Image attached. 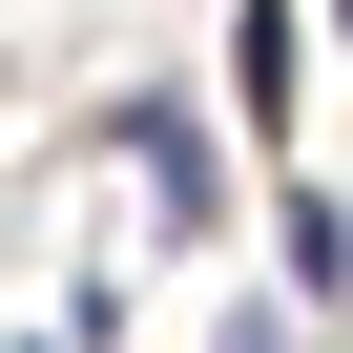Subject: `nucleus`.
Returning <instances> with one entry per match:
<instances>
[{"mask_svg":"<svg viewBox=\"0 0 353 353\" xmlns=\"http://www.w3.org/2000/svg\"><path fill=\"white\" fill-rule=\"evenodd\" d=\"M125 145H145V208H166V229L208 250V229H229V166H208V104H188V83H145V104H125Z\"/></svg>","mask_w":353,"mask_h":353,"instance_id":"f257e3e1","label":"nucleus"},{"mask_svg":"<svg viewBox=\"0 0 353 353\" xmlns=\"http://www.w3.org/2000/svg\"><path fill=\"white\" fill-rule=\"evenodd\" d=\"M270 250H291V291H312V312L353 291V208H332V188H291V208H270Z\"/></svg>","mask_w":353,"mask_h":353,"instance_id":"f03ea898","label":"nucleus"},{"mask_svg":"<svg viewBox=\"0 0 353 353\" xmlns=\"http://www.w3.org/2000/svg\"><path fill=\"white\" fill-rule=\"evenodd\" d=\"M332 42H353V0H332Z\"/></svg>","mask_w":353,"mask_h":353,"instance_id":"7ed1b4c3","label":"nucleus"}]
</instances>
